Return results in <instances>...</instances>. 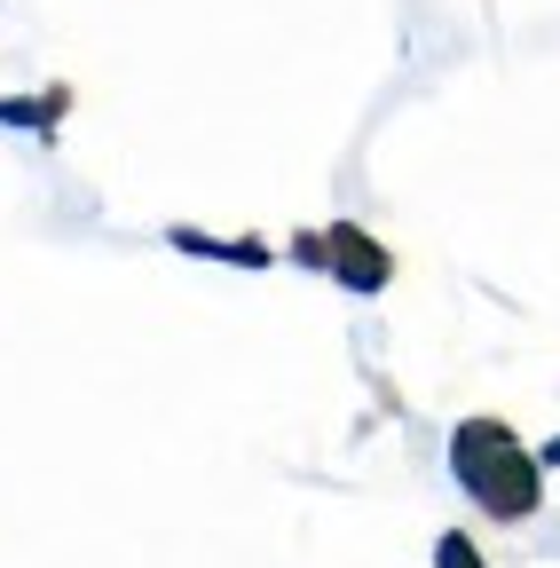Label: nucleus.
Returning <instances> with one entry per match:
<instances>
[{"label":"nucleus","instance_id":"nucleus-2","mask_svg":"<svg viewBox=\"0 0 560 568\" xmlns=\"http://www.w3.org/2000/svg\"><path fill=\"white\" fill-rule=\"evenodd\" d=\"M324 276H339L347 284V293H387V284H395V253L371 237V230H356V222H332L324 230Z\"/></svg>","mask_w":560,"mask_h":568},{"label":"nucleus","instance_id":"nucleus-6","mask_svg":"<svg viewBox=\"0 0 560 568\" xmlns=\"http://www.w3.org/2000/svg\"><path fill=\"white\" fill-rule=\"evenodd\" d=\"M544 466H560V435H552V443H544Z\"/></svg>","mask_w":560,"mask_h":568},{"label":"nucleus","instance_id":"nucleus-1","mask_svg":"<svg viewBox=\"0 0 560 568\" xmlns=\"http://www.w3.org/2000/svg\"><path fill=\"white\" fill-rule=\"evenodd\" d=\"M450 474L489 521H529L544 506V466L521 450L506 418H466L450 435Z\"/></svg>","mask_w":560,"mask_h":568},{"label":"nucleus","instance_id":"nucleus-5","mask_svg":"<svg viewBox=\"0 0 560 568\" xmlns=\"http://www.w3.org/2000/svg\"><path fill=\"white\" fill-rule=\"evenodd\" d=\"M293 261L301 268H324V237H293Z\"/></svg>","mask_w":560,"mask_h":568},{"label":"nucleus","instance_id":"nucleus-3","mask_svg":"<svg viewBox=\"0 0 560 568\" xmlns=\"http://www.w3.org/2000/svg\"><path fill=\"white\" fill-rule=\"evenodd\" d=\"M72 111V88H40V95H0V126H32L55 134V119Z\"/></svg>","mask_w":560,"mask_h":568},{"label":"nucleus","instance_id":"nucleus-4","mask_svg":"<svg viewBox=\"0 0 560 568\" xmlns=\"http://www.w3.org/2000/svg\"><path fill=\"white\" fill-rule=\"evenodd\" d=\"M435 568H489V560H481V545H474L466 529H442V537H435Z\"/></svg>","mask_w":560,"mask_h":568}]
</instances>
